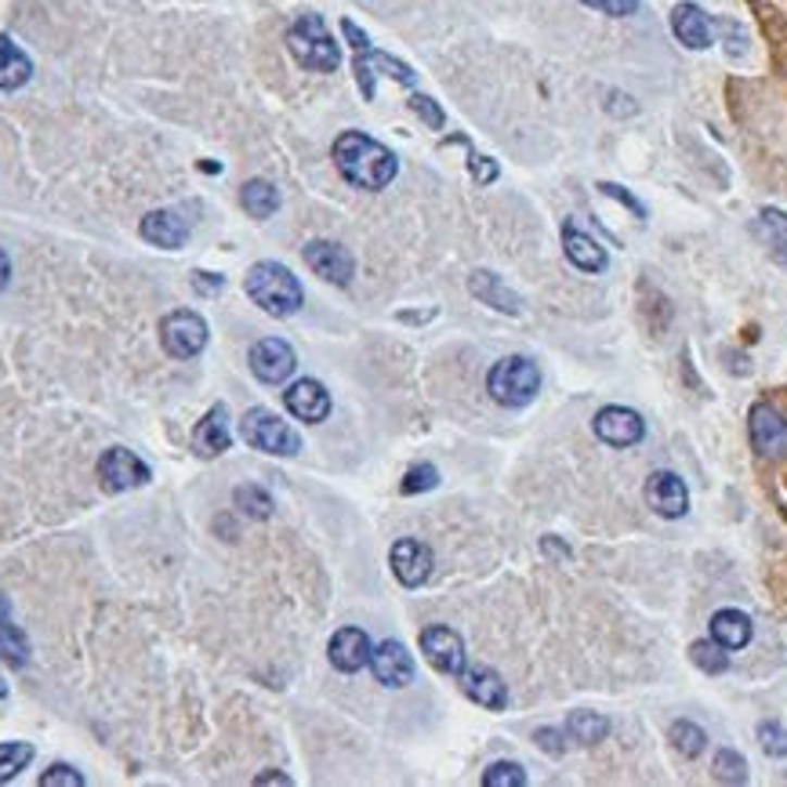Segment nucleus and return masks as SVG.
I'll return each instance as SVG.
<instances>
[{"instance_id":"e433bc0d","label":"nucleus","mask_w":787,"mask_h":787,"mask_svg":"<svg viewBox=\"0 0 787 787\" xmlns=\"http://www.w3.org/2000/svg\"><path fill=\"white\" fill-rule=\"evenodd\" d=\"M759 744L773 759H787V729L780 722H759Z\"/></svg>"},{"instance_id":"a211bd4d","label":"nucleus","mask_w":787,"mask_h":787,"mask_svg":"<svg viewBox=\"0 0 787 787\" xmlns=\"http://www.w3.org/2000/svg\"><path fill=\"white\" fill-rule=\"evenodd\" d=\"M284 407L298 417V422L320 425L323 417L330 414V392L316 382V377H298V382L284 392Z\"/></svg>"},{"instance_id":"7ed1b4c3","label":"nucleus","mask_w":787,"mask_h":787,"mask_svg":"<svg viewBox=\"0 0 787 787\" xmlns=\"http://www.w3.org/2000/svg\"><path fill=\"white\" fill-rule=\"evenodd\" d=\"M341 34H345V40H349L352 51H355L352 73H355V80H360V91H363L366 102L374 99V77H377V73L392 77L396 84H403V88H414V84H417V73L407 66V62L371 48V40H366V34L352 23V18H341Z\"/></svg>"},{"instance_id":"5701e85b","label":"nucleus","mask_w":787,"mask_h":787,"mask_svg":"<svg viewBox=\"0 0 787 787\" xmlns=\"http://www.w3.org/2000/svg\"><path fill=\"white\" fill-rule=\"evenodd\" d=\"M563 251L570 258V265L580 268V273H607L610 265V254L602 251L588 233H580L574 222L563 225Z\"/></svg>"},{"instance_id":"b1692460","label":"nucleus","mask_w":787,"mask_h":787,"mask_svg":"<svg viewBox=\"0 0 787 787\" xmlns=\"http://www.w3.org/2000/svg\"><path fill=\"white\" fill-rule=\"evenodd\" d=\"M229 447H233V433H229V422H225V407L214 403L211 411L200 417L197 433H192V450H197L200 458H218Z\"/></svg>"},{"instance_id":"bb28decb","label":"nucleus","mask_w":787,"mask_h":787,"mask_svg":"<svg viewBox=\"0 0 787 787\" xmlns=\"http://www.w3.org/2000/svg\"><path fill=\"white\" fill-rule=\"evenodd\" d=\"M240 203H243V211L251 214V218L265 222V218H273V214L279 211V189L273 186V182H265V178H251L240 189Z\"/></svg>"},{"instance_id":"aec40b11","label":"nucleus","mask_w":787,"mask_h":787,"mask_svg":"<svg viewBox=\"0 0 787 787\" xmlns=\"http://www.w3.org/2000/svg\"><path fill=\"white\" fill-rule=\"evenodd\" d=\"M138 233H142L153 247H160V251H178V247H186V240H189V222L182 218L178 211L160 208V211L146 214L142 225H138Z\"/></svg>"},{"instance_id":"c03bdc74","label":"nucleus","mask_w":787,"mask_h":787,"mask_svg":"<svg viewBox=\"0 0 787 787\" xmlns=\"http://www.w3.org/2000/svg\"><path fill=\"white\" fill-rule=\"evenodd\" d=\"M222 287H225V276H218V273H192V290H197V295L214 298V295H222Z\"/></svg>"},{"instance_id":"4be33fe9","label":"nucleus","mask_w":787,"mask_h":787,"mask_svg":"<svg viewBox=\"0 0 787 787\" xmlns=\"http://www.w3.org/2000/svg\"><path fill=\"white\" fill-rule=\"evenodd\" d=\"M469 290L483 301V305L498 309V312H504V316H520V312H523V298L515 295V290L504 284V279L487 273V268H476V273L469 276Z\"/></svg>"},{"instance_id":"09e8293b","label":"nucleus","mask_w":787,"mask_h":787,"mask_svg":"<svg viewBox=\"0 0 787 787\" xmlns=\"http://www.w3.org/2000/svg\"><path fill=\"white\" fill-rule=\"evenodd\" d=\"M4 617H12V602H8V596L0 591V621H4Z\"/></svg>"},{"instance_id":"cd10ccee","label":"nucleus","mask_w":787,"mask_h":787,"mask_svg":"<svg viewBox=\"0 0 787 787\" xmlns=\"http://www.w3.org/2000/svg\"><path fill=\"white\" fill-rule=\"evenodd\" d=\"M610 733V719L599 715V711H570L566 719V737L585 744V748H596L599 740H607Z\"/></svg>"},{"instance_id":"9d476101","label":"nucleus","mask_w":787,"mask_h":787,"mask_svg":"<svg viewBox=\"0 0 787 787\" xmlns=\"http://www.w3.org/2000/svg\"><path fill=\"white\" fill-rule=\"evenodd\" d=\"M422 646L425 661L436 667L439 675H461L465 672V642H461V635L454 628H447V624H433V628L422 632Z\"/></svg>"},{"instance_id":"f3484780","label":"nucleus","mask_w":787,"mask_h":787,"mask_svg":"<svg viewBox=\"0 0 787 787\" xmlns=\"http://www.w3.org/2000/svg\"><path fill=\"white\" fill-rule=\"evenodd\" d=\"M371 672L382 686L388 689H400L414 678V657L407 653L403 642L388 639V642H377L371 650Z\"/></svg>"},{"instance_id":"f03ea898","label":"nucleus","mask_w":787,"mask_h":787,"mask_svg":"<svg viewBox=\"0 0 787 787\" xmlns=\"http://www.w3.org/2000/svg\"><path fill=\"white\" fill-rule=\"evenodd\" d=\"M243 290L258 309H265L268 316H276V320L295 316L301 309V301H305V290H301L298 276L279 262H254L247 268Z\"/></svg>"},{"instance_id":"393cba45","label":"nucleus","mask_w":787,"mask_h":787,"mask_svg":"<svg viewBox=\"0 0 787 787\" xmlns=\"http://www.w3.org/2000/svg\"><path fill=\"white\" fill-rule=\"evenodd\" d=\"M751 635H754V624L751 617L744 610H719L715 617H711V639H715L719 646H726V650H744V646L751 642Z\"/></svg>"},{"instance_id":"ea45409f","label":"nucleus","mask_w":787,"mask_h":787,"mask_svg":"<svg viewBox=\"0 0 787 787\" xmlns=\"http://www.w3.org/2000/svg\"><path fill=\"white\" fill-rule=\"evenodd\" d=\"M469 171H472V178H476L479 186H490V182L501 175L498 160H490V157L476 153V149H472V146H469Z\"/></svg>"},{"instance_id":"412c9836","label":"nucleus","mask_w":787,"mask_h":787,"mask_svg":"<svg viewBox=\"0 0 787 787\" xmlns=\"http://www.w3.org/2000/svg\"><path fill=\"white\" fill-rule=\"evenodd\" d=\"M461 689L469 700H476L487 711H504L509 708V686L501 683V675L494 667H465L461 672Z\"/></svg>"},{"instance_id":"49530a36","label":"nucleus","mask_w":787,"mask_h":787,"mask_svg":"<svg viewBox=\"0 0 787 787\" xmlns=\"http://www.w3.org/2000/svg\"><path fill=\"white\" fill-rule=\"evenodd\" d=\"M8 279H12V258H8L4 247H0V290L8 287Z\"/></svg>"},{"instance_id":"c9c22d12","label":"nucleus","mask_w":787,"mask_h":787,"mask_svg":"<svg viewBox=\"0 0 787 787\" xmlns=\"http://www.w3.org/2000/svg\"><path fill=\"white\" fill-rule=\"evenodd\" d=\"M439 487V472L436 465H428V461H417V465L407 469L403 476V494H425V490H436Z\"/></svg>"},{"instance_id":"a19ab883","label":"nucleus","mask_w":787,"mask_h":787,"mask_svg":"<svg viewBox=\"0 0 787 787\" xmlns=\"http://www.w3.org/2000/svg\"><path fill=\"white\" fill-rule=\"evenodd\" d=\"M580 4L591 8V12L613 15V18H628L639 12V0H580Z\"/></svg>"},{"instance_id":"20e7f679","label":"nucleus","mask_w":787,"mask_h":787,"mask_svg":"<svg viewBox=\"0 0 787 787\" xmlns=\"http://www.w3.org/2000/svg\"><path fill=\"white\" fill-rule=\"evenodd\" d=\"M487 392L494 403L509 407V411H523L541 392V371L526 355H504L487 371Z\"/></svg>"},{"instance_id":"f257e3e1","label":"nucleus","mask_w":787,"mask_h":787,"mask_svg":"<svg viewBox=\"0 0 787 787\" xmlns=\"http://www.w3.org/2000/svg\"><path fill=\"white\" fill-rule=\"evenodd\" d=\"M330 157L345 182H352V186H360V189H371V192L385 189L388 182L396 178V171H400V160H396L392 149L363 132H345L334 138Z\"/></svg>"},{"instance_id":"39448f33","label":"nucleus","mask_w":787,"mask_h":787,"mask_svg":"<svg viewBox=\"0 0 787 787\" xmlns=\"http://www.w3.org/2000/svg\"><path fill=\"white\" fill-rule=\"evenodd\" d=\"M287 48L295 62L312 73H334L341 66V48L334 45L327 23L320 15H301L287 34Z\"/></svg>"},{"instance_id":"a878e982","label":"nucleus","mask_w":787,"mask_h":787,"mask_svg":"<svg viewBox=\"0 0 787 787\" xmlns=\"http://www.w3.org/2000/svg\"><path fill=\"white\" fill-rule=\"evenodd\" d=\"M34 77V62L12 37H0V91H18Z\"/></svg>"},{"instance_id":"de8ad7c7","label":"nucleus","mask_w":787,"mask_h":787,"mask_svg":"<svg viewBox=\"0 0 787 787\" xmlns=\"http://www.w3.org/2000/svg\"><path fill=\"white\" fill-rule=\"evenodd\" d=\"M545 552L548 555H559V559H570V548L563 541H552V537H545Z\"/></svg>"},{"instance_id":"0eeeda50","label":"nucleus","mask_w":787,"mask_h":787,"mask_svg":"<svg viewBox=\"0 0 787 787\" xmlns=\"http://www.w3.org/2000/svg\"><path fill=\"white\" fill-rule=\"evenodd\" d=\"M208 334H211L208 320L192 309L167 312V316L160 320V345H164V352L175 355V360H192V355H200L208 349Z\"/></svg>"},{"instance_id":"c85d7f7f","label":"nucleus","mask_w":787,"mask_h":787,"mask_svg":"<svg viewBox=\"0 0 787 787\" xmlns=\"http://www.w3.org/2000/svg\"><path fill=\"white\" fill-rule=\"evenodd\" d=\"M0 661L4 664H12V667H26L29 661V639H26V632L18 628V624L12 621H0Z\"/></svg>"},{"instance_id":"6e6552de","label":"nucleus","mask_w":787,"mask_h":787,"mask_svg":"<svg viewBox=\"0 0 787 787\" xmlns=\"http://www.w3.org/2000/svg\"><path fill=\"white\" fill-rule=\"evenodd\" d=\"M95 472H99V483L105 494H127V490L146 487V483L153 479V472H149L146 461L127 447L105 450L99 458V465H95Z\"/></svg>"},{"instance_id":"8fccbe9b","label":"nucleus","mask_w":787,"mask_h":787,"mask_svg":"<svg viewBox=\"0 0 787 787\" xmlns=\"http://www.w3.org/2000/svg\"><path fill=\"white\" fill-rule=\"evenodd\" d=\"M4 697H8V686H4V683H0V700H4Z\"/></svg>"},{"instance_id":"473e14b6","label":"nucleus","mask_w":787,"mask_h":787,"mask_svg":"<svg viewBox=\"0 0 787 787\" xmlns=\"http://www.w3.org/2000/svg\"><path fill=\"white\" fill-rule=\"evenodd\" d=\"M711 773H715L719 784H748V762H744V754L733 751V748H719L715 751Z\"/></svg>"},{"instance_id":"79ce46f5","label":"nucleus","mask_w":787,"mask_h":787,"mask_svg":"<svg viewBox=\"0 0 787 787\" xmlns=\"http://www.w3.org/2000/svg\"><path fill=\"white\" fill-rule=\"evenodd\" d=\"M534 744H537V748H541L545 754H563V751H566V729L537 726V729H534Z\"/></svg>"},{"instance_id":"1a4fd4ad","label":"nucleus","mask_w":787,"mask_h":787,"mask_svg":"<svg viewBox=\"0 0 787 787\" xmlns=\"http://www.w3.org/2000/svg\"><path fill=\"white\" fill-rule=\"evenodd\" d=\"M247 363H251V374L262 385H284L287 377L295 374L298 355H295V349H290L284 338H262V341L251 345Z\"/></svg>"},{"instance_id":"dca6fc26","label":"nucleus","mask_w":787,"mask_h":787,"mask_svg":"<svg viewBox=\"0 0 787 787\" xmlns=\"http://www.w3.org/2000/svg\"><path fill=\"white\" fill-rule=\"evenodd\" d=\"M672 34L678 37V45L689 51H704L715 40V23L694 0H683V4L672 8Z\"/></svg>"},{"instance_id":"ddd939ff","label":"nucleus","mask_w":787,"mask_h":787,"mask_svg":"<svg viewBox=\"0 0 787 787\" xmlns=\"http://www.w3.org/2000/svg\"><path fill=\"white\" fill-rule=\"evenodd\" d=\"M301 254H305V265L312 268V273H316L320 279H327V284H334V287H345L355 276L352 254L334 240H312V243H305V251Z\"/></svg>"},{"instance_id":"6ab92c4d","label":"nucleus","mask_w":787,"mask_h":787,"mask_svg":"<svg viewBox=\"0 0 787 787\" xmlns=\"http://www.w3.org/2000/svg\"><path fill=\"white\" fill-rule=\"evenodd\" d=\"M371 639H366L363 628H341L334 632V639L327 646V661L338 667L341 675H355L360 667L371 664Z\"/></svg>"},{"instance_id":"72a5a7b5","label":"nucleus","mask_w":787,"mask_h":787,"mask_svg":"<svg viewBox=\"0 0 787 787\" xmlns=\"http://www.w3.org/2000/svg\"><path fill=\"white\" fill-rule=\"evenodd\" d=\"M233 504H236V509H240L243 515H251V520H268V515H273V498H268L262 487H254V483H247V487H236Z\"/></svg>"},{"instance_id":"4c0bfd02","label":"nucleus","mask_w":787,"mask_h":787,"mask_svg":"<svg viewBox=\"0 0 787 787\" xmlns=\"http://www.w3.org/2000/svg\"><path fill=\"white\" fill-rule=\"evenodd\" d=\"M411 110L422 116V124L425 127H433V132H439V127L447 124V113L439 110V102L436 99H428V95H422V91H414L411 95Z\"/></svg>"},{"instance_id":"f8f14e48","label":"nucleus","mask_w":787,"mask_h":787,"mask_svg":"<svg viewBox=\"0 0 787 787\" xmlns=\"http://www.w3.org/2000/svg\"><path fill=\"white\" fill-rule=\"evenodd\" d=\"M751 447L762 458H784L787 454V417L773 403H754L748 414Z\"/></svg>"},{"instance_id":"4468645a","label":"nucleus","mask_w":787,"mask_h":787,"mask_svg":"<svg viewBox=\"0 0 787 787\" xmlns=\"http://www.w3.org/2000/svg\"><path fill=\"white\" fill-rule=\"evenodd\" d=\"M388 566H392V574L403 588H422L433 577V552H428V545L414 541V537H403L388 552Z\"/></svg>"},{"instance_id":"f704fd0d","label":"nucleus","mask_w":787,"mask_h":787,"mask_svg":"<svg viewBox=\"0 0 787 787\" xmlns=\"http://www.w3.org/2000/svg\"><path fill=\"white\" fill-rule=\"evenodd\" d=\"M530 784V776L520 762H494L487 765V773H483V787H526Z\"/></svg>"},{"instance_id":"2eb2a0df","label":"nucleus","mask_w":787,"mask_h":787,"mask_svg":"<svg viewBox=\"0 0 787 787\" xmlns=\"http://www.w3.org/2000/svg\"><path fill=\"white\" fill-rule=\"evenodd\" d=\"M646 504L661 515V520H683L689 512V490L675 472H653L646 479Z\"/></svg>"},{"instance_id":"2f4dec72","label":"nucleus","mask_w":787,"mask_h":787,"mask_svg":"<svg viewBox=\"0 0 787 787\" xmlns=\"http://www.w3.org/2000/svg\"><path fill=\"white\" fill-rule=\"evenodd\" d=\"M672 744H675L678 754H686V759H697V754L708 748V733L700 729L697 722L678 719V722H672Z\"/></svg>"},{"instance_id":"a18cd8bd","label":"nucleus","mask_w":787,"mask_h":787,"mask_svg":"<svg viewBox=\"0 0 787 787\" xmlns=\"http://www.w3.org/2000/svg\"><path fill=\"white\" fill-rule=\"evenodd\" d=\"M254 784H258V787H265V784H284V787H287L290 776H287V773H258Z\"/></svg>"},{"instance_id":"37998d69","label":"nucleus","mask_w":787,"mask_h":787,"mask_svg":"<svg viewBox=\"0 0 787 787\" xmlns=\"http://www.w3.org/2000/svg\"><path fill=\"white\" fill-rule=\"evenodd\" d=\"M599 192H607V197H613V200H621L624 208H628L635 218H646V208H642V200H635L628 189L624 186H613V182H599Z\"/></svg>"},{"instance_id":"c756f323","label":"nucleus","mask_w":787,"mask_h":787,"mask_svg":"<svg viewBox=\"0 0 787 787\" xmlns=\"http://www.w3.org/2000/svg\"><path fill=\"white\" fill-rule=\"evenodd\" d=\"M29 762H34V744H26V740L0 744V784L15 780Z\"/></svg>"},{"instance_id":"58836bf2","label":"nucleus","mask_w":787,"mask_h":787,"mask_svg":"<svg viewBox=\"0 0 787 787\" xmlns=\"http://www.w3.org/2000/svg\"><path fill=\"white\" fill-rule=\"evenodd\" d=\"M40 787H84V776L66 762H55L51 770L40 776Z\"/></svg>"},{"instance_id":"9b49d317","label":"nucleus","mask_w":787,"mask_h":787,"mask_svg":"<svg viewBox=\"0 0 787 787\" xmlns=\"http://www.w3.org/2000/svg\"><path fill=\"white\" fill-rule=\"evenodd\" d=\"M591 428H596V436L602 439L607 447H635L646 439V422L639 411H632V407H602V411L591 417Z\"/></svg>"},{"instance_id":"7c9ffc66","label":"nucleus","mask_w":787,"mask_h":787,"mask_svg":"<svg viewBox=\"0 0 787 787\" xmlns=\"http://www.w3.org/2000/svg\"><path fill=\"white\" fill-rule=\"evenodd\" d=\"M689 661H694L700 672L722 675L729 667V650H726V646H719L715 639H700V642L689 646Z\"/></svg>"},{"instance_id":"423d86ee","label":"nucleus","mask_w":787,"mask_h":787,"mask_svg":"<svg viewBox=\"0 0 787 787\" xmlns=\"http://www.w3.org/2000/svg\"><path fill=\"white\" fill-rule=\"evenodd\" d=\"M240 436L247 447L262 450V454H273V458H290L301 450V436L279 414L265 411V407H251V411L243 414Z\"/></svg>"}]
</instances>
